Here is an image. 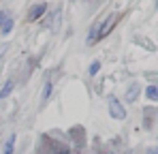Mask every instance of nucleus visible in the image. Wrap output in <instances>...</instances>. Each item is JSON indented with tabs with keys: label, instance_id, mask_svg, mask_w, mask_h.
<instances>
[{
	"label": "nucleus",
	"instance_id": "obj_1",
	"mask_svg": "<svg viewBox=\"0 0 158 154\" xmlns=\"http://www.w3.org/2000/svg\"><path fill=\"white\" fill-rule=\"evenodd\" d=\"M107 103H109V116H111L113 120H124V118H126V109H124V105L118 101L115 96H109Z\"/></svg>",
	"mask_w": 158,
	"mask_h": 154
},
{
	"label": "nucleus",
	"instance_id": "obj_2",
	"mask_svg": "<svg viewBox=\"0 0 158 154\" xmlns=\"http://www.w3.org/2000/svg\"><path fill=\"white\" fill-rule=\"evenodd\" d=\"M45 11H47V4H45V2H39V4H34V6L28 11V22H36V19H39V17H41Z\"/></svg>",
	"mask_w": 158,
	"mask_h": 154
},
{
	"label": "nucleus",
	"instance_id": "obj_3",
	"mask_svg": "<svg viewBox=\"0 0 158 154\" xmlns=\"http://www.w3.org/2000/svg\"><path fill=\"white\" fill-rule=\"evenodd\" d=\"M115 22H118V17H115V15H109V17H107V24H105V22H103V24H98V39L107 36V34H109V30L115 26Z\"/></svg>",
	"mask_w": 158,
	"mask_h": 154
},
{
	"label": "nucleus",
	"instance_id": "obj_4",
	"mask_svg": "<svg viewBox=\"0 0 158 154\" xmlns=\"http://www.w3.org/2000/svg\"><path fill=\"white\" fill-rule=\"evenodd\" d=\"M139 92H141V86L139 83H131V88L126 90V94H124V101L126 103H135L139 99Z\"/></svg>",
	"mask_w": 158,
	"mask_h": 154
},
{
	"label": "nucleus",
	"instance_id": "obj_5",
	"mask_svg": "<svg viewBox=\"0 0 158 154\" xmlns=\"http://www.w3.org/2000/svg\"><path fill=\"white\" fill-rule=\"evenodd\" d=\"M15 139H17V135H15V133L6 137L4 148H2V154H13V152H15Z\"/></svg>",
	"mask_w": 158,
	"mask_h": 154
},
{
	"label": "nucleus",
	"instance_id": "obj_6",
	"mask_svg": "<svg viewBox=\"0 0 158 154\" xmlns=\"http://www.w3.org/2000/svg\"><path fill=\"white\" fill-rule=\"evenodd\" d=\"M11 30H13V19H11L9 13H4V17H2V22H0V32H2V34H9Z\"/></svg>",
	"mask_w": 158,
	"mask_h": 154
},
{
	"label": "nucleus",
	"instance_id": "obj_7",
	"mask_svg": "<svg viewBox=\"0 0 158 154\" xmlns=\"http://www.w3.org/2000/svg\"><path fill=\"white\" fill-rule=\"evenodd\" d=\"M13 88H15V81H13V79H6L4 86L0 88V99H6V96L13 92Z\"/></svg>",
	"mask_w": 158,
	"mask_h": 154
},
{
	"label": "nucleus",
	"instance_id": "obj_8",
	"mask_svg": "<svg viewBox=\"0 0 158 154\" xmlns=\"http://www.w3.org/2000/svg\"><path fill=\"white\" fill-rule=\"evenodd\" d=\"M60 17H62V11H60V9H58L56 13H52V15H49V19H52V22H49V28H52L53 32L60 28Z\"/></svg>",
	"mask_w": 158,
	"mask_h": 154
},
{
	"label": "nucleus",
	"instance_id": "obj_9",
	"mask_svg": "<svg viewBox=\"0 0 158 154\" xmlns=\"http://www.w3.org/2000/svg\"><path fill=\"white\" fill-rule=\"evenodd\" d=\"M145 94L150 101H158V86H148L145 88Z\"/></svg>",
	"mask_w": 158,
	"mask_h": 154
},
{
	"label": "nucleus",
	"instance_id": "obj_10",
	"mask_svg": "<svg viewBox=\"0 0 158 154\" xmlns=\"http://www.w3.org/2000/svg\"><path fill=\"white\" fill-rule=\"evenodd\" d=\"M52 92H53V83H52V81H47V83H45V90H43V96H41V99H43V103L49 101Z\"/></svg>",
	"mask_w": 158,
	"mask_h": 154
},
{
	"label": "nucleus",
	"instance_id": "obj_11",
	"mask_svg": "<svg viewBox=\"0 0 158 154\" xmlns=\"http://www.w3.org/2000/svg\"><path fill=\"white\" fill-rule=\"evenodd\" d=\"M98 69H101V62H98V60H94V62L90 64V75H96V73H98Z\"/></svg>",
	"mask_w": 158,
	"mask_h": 154
},
{
	"label": "nucleus",
	"instance_id": "obj_12",
	"mask_svg": "<svg viewBox=\"0 0 158 154\" xmlns=\"http://www.w3.org/2000/svg\"><path fill=\"white\" fill-rule=\"evenodd\" d=\"M6 51H9V45H6V43H4V45H0V60H2V56H4Z\"/></svg>",
	"mask_w": 158,
	"mask_h": 154
},
{
	"label": "nucleus",
	"instance_id": "obj_13",
	"mask_svg": "<svg viewBox=\"0 0 158 154\" xmlns=\"http://www.w3.org/2000/svg\"><path fill=\"white\" fill-rule=\"evenodd\" d=\"M148 154H158V146H154V148H150V150H148Z\"/></svg>",
	"mask_w": 158,
	"mask_h": 154
},
{
	"label": "nucleus",
	"instance_id": "obj_14",
	"mask_svg": "<svg viewBox=\"0 0 158 154\" xmlns=\"http://www.w3.org/2000/svg\"><path fill=\"white\" fill-rule=\"evenodd\" d=\"M156 6H158V0H156Z\"/></svg>",
	"mask_w": 158,
	"mask_h": 154
},
{
	"label": "nucleus",
	"instance_id": "obj_15",
	"mask_svg": "<svg viewBox=\"0 0 158 154\" xmlns=\"http://www.w3.org/2000/svg\"><path fill=\"white\" fill-rule=\"evenodd\" d=\"M71 2H75V0H71Z\"/></svg>",
	"mask_w": 158,
	"mask_h": 154
}]
</instances>
